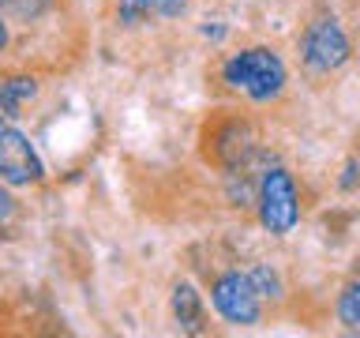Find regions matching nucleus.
<instances>
[{
    "instance_id": "f257e3e1",
    "label": "nucleus",
    "mask_w": 360,
    "mask_h": 338,
    "mask_svg": "<svg viewBox=\"0 0 360 338\" xmlns=\"http://www.w3.org/2000/svg\"><path fill=\"white\" fill-rule=\"evenodd\" d=\"M221 75L233 90H244V94L255 98V101L278 98L281 87H285V64H281V56L274 49H263V45L233 53L229 61L221 64Z\"/></svg>"
},
{
    "instance_id": "f03ea898",
    "label": "nucleus",
    "mask_w": 360,
    "mask_h": 338,
    "mask_svg": "<svg viewBox=\"0 0 360 338\" xmlns=\"http://www.w3.org/2000/svg\"><path fill=\"white\" fill-rule=\"evenodd\" d=\"M255 203H259V222H263L270 233H289L292 225H297V218H300L297 184H292V177L281 165L266 169V173L259 177Z\"/></svg>"
},
{
    "instance_id": "7ed1b4c3",
    "label": "nucleus",
    "mask_w": 360,
    "mask_h": 338,
    "mask_svg": "<svg viewBox=\"0 0 360 338\" xmlns=\"http://www.w3.org/2000/svg\"><path fill=\"white\" fill-rule=\"evenodd\" d=\"M300 56L311 72H334L349 61V38L342 30V23L334 15H319L315 23H308L300 38Z\"/></svg>"
},
{
    "instance_id": "20e7f679",
    "label": "nucleus",
    "mask_w": 360,
    "mask_h": 338,
    "mask_svg": "<svg viewBox=\"0 0 360 338\" xmlns=\"http://www.w3.org/2000/svg\"><path fill=\"white\" fill-rule=\"evenodd\" d=\"M210 301H214V308H218L221 320H229L236 327L259 323V289H255L252 275H240V270L218 275L210 286Z\"/></svg>"
},
{
    "instance_id": "39448f33",
    "label": "nucleus",
    "mask_w": 360,
    "mask_h": 338,
    "mask_svg": "<svg viewBox=\"0 0 360 338\" xmlns=\"http://www.w3.org/2000/svg\"><path fill=\"white\" fill-rule=\"evenodd\" d=\"M41 173H45V165H41L38 151L30 146V139L19 128L4 124L0 128V180H8V184H34V180H41Z\"/></svg>"
},
{
    "instance_id": "423d86ee",
    "label": "nucleus",
    "mask_w": 360,
    "mask_h": 338,
    "mask_svg": "<svg viewBox=\"0 0 360 338\" xmlns=\"http://www.w3.org/2000/svg\"><path fill=\"white\" fill-rule=\"evenodd\" d=\"M248 154H252V132H248V124H225L218 132V146H214V158H218L221 165H240L248 162Z\"/></svg>"
},
{
    "instance_id": "0eeeda50",
    "label": "nucleus",
    "mask_w": 360,
    "mask_h": 338,
    "mask_svg": "<svg viewBox=\"0 0 360 338\" xmlns=\"http://www.w3.org/2000/svg\"><path fill=\"white\" fill-rule=\"evenodd\" d=\"M173 315L188 334H199L202 327H207V312H202V301H199V293L191 282H180L173 289Z\"/></svg>"
},
{
    "instance_id": "6e6552de",
    "label": "nucleus",
    "mask_w": 360,
    "mask_h": 338,
    "mask_svg": "<svg viewBox=\"0 0 360 338\" xmlns=\"http://www.w3.org/2000/svg\"><path fill=\"white\" fill-rule=\"evenodd\" d=\"M34 94H38V83H34L30 75H11L0 83V113L4 117H19L22 101H30Z\"/></svg>"
},
{
    "instance_id": "1a4fd4ad",
    "label": "nucleus",
    "mask_w": 360,
    "mask_h": 338,
    "mask_svg": "<svg viewBox=\"0 0 360 338\" xmlns=\"http://www.w3.org/2000/svg\"><path fill=\"white\" fill-rule=\"evenodd\" d=\"M49 4L53 0H0V11H4V19H11V23H34L49 11Z\"/></svg>"
},
{
    "instance_id": "9d476101",
    "label": "nucleus",
    "mask_w": 360,
    "mask_h": 338,
    "mask_svg": "<svg viewBox=\"0 0 360 338\" xmlns=\"http://www.w3.org/2000/svg\"><path fill=\"white\" fill-rule=\"evenodd\" d=\"M338 320H342L349 331H360V282L345 286V293L338 297Z\"/></svg>"
},
{
    "instance_id": "9b49d317",
    "label": "nucleus",
    "mask_w": 360,
    "mask_h": 338,
    "mask_svg": "<svg viewBox=\"0 0 360 338\" xmlns=\"http://www.w3.org/2000/svg\"><path fill=\"white\" fill-rule=\"evenodd\" d=\"M117 15L120 23H143V19H150V0H117Z\"/></svg>"
},
{
    "instance_id": "f8f14e48",
    "label": "nucleus",
    "mask_w": 360,
    "mask_h": 338,
    "mask_svg": "<svg viewBox=\"0 0 360 338\" xmlns=\"http://www.w3.org/2000/svg\"><path fill=\"white\" fill-rule=\"evenodd\" d=\"M252 282H255L259 297H278V293H281V278L270 267H255L252 270Z\"/></svg>"
},
{
    "instance_id": "ddd939ff",
    "label": "nucleus",
    "mask_w": 360,
    "mask_h": 338,
    "mask_svg": "<svg viewBox=\"0 0 360 338\" xmlns=\"http://www.w3.org/2000/svg\"><path fill=\"white\" fill-rule=\"evenodd\" d=\"M188 11V0H150V15L158 19H176Z\"/></svg>"
},
{
    "instance_id": "4468645a",
    "label": "nucleus",
    "mask_w": 360,
    "mask_h": 338,
    "mask_svg": "<svg viewBox=\"0 0 360 338\" xmlns=\"http://www.w3.org/2000/svg\"><path fill=\"white\" fill-rule=\"evenodd\" d=\"M11 211H15V199H11L8 192L0 188V222H8V218H11Z\"/></svg>"
},
{
    "instance_id": "2eb2a0df",
    "label": "nucleus",
    "mask_w": 360,
    "mask_h": 338,
    "mask_svg": "<svg viewBox=\"0 0 360 338\" xmlns=\"http://www.w3.org/2000/svg\"><path fill=\"white\" fill-rule=\"evenodd\" d=\"M8 49V19H4V11H0V53Z\"/></svg>"
},
{
    "instance_id": "dca6fc26",
    "label": "nucleus",
    "mask_w": 360,
    "mask_h": 338,
    "mask_svg": "<svg viewBox=\"0 0 360 338\" xmlns=\"http://www.w3.org/2000/svg\"><path fill=\"white\" fill-rule=\"evenodd\" d=\"M4 124H8V120H4V113H0V128H4Z\"/></svg>"
}]
</instances>
